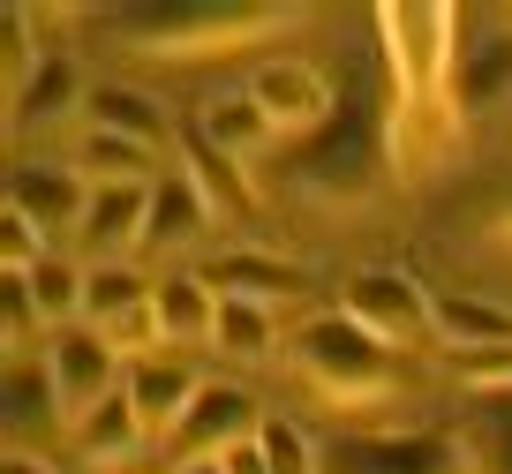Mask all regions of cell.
<instances>
[{
	"instance_id": "27",
	"label": "cell",
	"mask_w": 512,
	"mask_h": 474,
	"mask_svg": "<svg viewBox=\"0 0 512 474\" xmlns=\"http://www.w3.org/2000/svg\"><path fill=\"white\" fill-rule=\"evenodd\" d=\"M256 452H264V467H272V474H324V452H317V444H309L294 422H279V414H264Z\"/></svg>"
},
{
	"instance_id": "29",
	"label": "cell",
	"mask_w": 512,
	"mask_h": 474,
	"mask_svg": "<svg viewBox=\"0 0 512 474\" xmlns=\"http://www.w3.org/2000/svg\"><path fill=\"white\" fill-rule=\"evenodd\" d=\"M219 467H226V474H272V467H264V452H256V437H249V444H234Z\"/></svg>"
},
{
	"instance_id": "6",
	"label": "cell",
	"mask_w": 512,
	"mask_h": 474,
	"mask_svg": "<svg viewBox=\"0 0 512 474\" xmlns=\"http://www.w3.org/2000/svg\"><path fill=\"white\" fill-rule=\"evenodd\" d=\"M83 324L106 332L113 347H151L159 339V279L128 264H91L83 279Z\"/></svg>"
},
{
	"instance_id": "16",
	"label": "cell",
	"mask_w": 512,
	"mask_h": 474,
	"mask_svg": "<svg viewBox=\"0 0 512 474\" xmlns=\"http://www.w3.org/2000/svg\"><path fill=\"white\" fill-rule=\"evenodd\" d=\"M121 392H128V407L144 414V429H151V437H174V429H181V414L196 407V392H204V384H196L181 362L136 354V362H128V377H121Z\"/></svg>"
},
{
	"instance_id": "11",
	"label": "cell",
	"mask_w": 512,
	"mask_h": 474,
	"mask_svg": "<svg viewBox=\"0 0 512 474\" xmlns=\"http://www.w3.org/2000/svg\"><path fill=\"white\" fill-rule=\"evenodd\" d=\"M256 429H264V407H256L241 384H204L166 444H174V459H226L234 444H249Z\"/></svg>"
},
{
	"instance_id": "8",
	"label": "cell",
	"mask_w": 512,
	"mask_h": 474,
	"mask_svg": "<svg viewBox=\"0 0 512 474\" xmlns=\"http://www.w3.org/2000/svg\"><path fill=\"white\" fill-rule=\"evenodd\" d=\"M8 211L31 219L38 234H76L83 211H91V181H83L76 158H31L8 174Z\"/></svg>"
},
{
	"instance_id": "15",
	"label": "cell",
	"mask_w": 512,
	"mask_h": 474,
	"mask_svg": "<svg viewBox=\"0 0 512 474\" xmlns=\"http://www.w3.org/2000/svg\"><path fill=\"white\" fill-rule=\"evenodd\" d=\"M91 128H106V136H128L144 143V151H166L174 143V113H166L159 91H144V83H91Z\"/></svg>"
},
{
	"instance_id": "2",
	"label": "cell",
	"mask_w": 512,
	"mask_h": 474,
	"mask_svg": "<svg viewBox=\"0 0 512 474\" xmlns=\"http://www.w3.org/2000/svg\"><path fill=\"white\" fill-rule=\"evenodd\" d=\"M384 31V61H392V113L384 128L407 121V113H452V8H377Z\"/></svg>"
},
{
	"instance_id": "30",
	"label": "cell",
	"mask_w": 512,
	"mask_h": 474,
	"mask_svg": "<svg viewBox=\"0 0 512 474\" xmlns=\"http://www.w3.org/2000/svg\"><path fill=\"white\" fill-rule=\"evenodd\" d=\"M0 474H53V459H38V452H23V444H16V452H8V467H0Z\"/></svg>"
},
{
	"instance_id": "17",
	"label": "cell",
	"mask_w": 512,
	"mask_h": 474,
	"mask_svg": "<svg viewBox=\"0 0 512 474\" xmlns=\"http://www.w3.org/2000/svg\"><path fill=\"white\" fill-rule=\"evenodd\" d=\"M174 166L204 189L211 219H249V211H256V189H249V174H241V158H226L204 128H189V136H181V158H174Z\"/></svg>"
},
{
	"instance_id": "31",
	"label": "cell",
	"mask_w": 512,
	"mask_h": 474,
	"mask_svg": "<svg viewBox=\"0 0 512 474\" xmlns=\"http://www.w3.org/2000/svg\"><path fill=\"white\" fill-rule=\"evenodd\" d=\"M166 474H226V467H219V459H174Z\"/></svg>"
},
{
	"instance_id": "21",
	"label": "cell",
	"mask_w": 512,
	"mask_h": 474,
	"mask_svg": "<svg viewBox=\"0 0 512 474\" xmlns=\"http://www.w3.org/2000/svg\"><path fill=\"white\" fill-rule=\"evenodd\" d=\"M196 128H204V136L219 143L226 158H241V166H249V158H264V151H272V136H279L272 113L256 106L249 91H219V98H204V121H196Z\"/></svg>"
},
{
	"instance_id": "7",
	"label": "cell",
	"mask_w": 512,
	"mask_h": 474,
	"mask_svg": "<svg viewBox=\"0 0 512 474\" xmlns=\"http://www.w3.org/2000/svg\"><path fill=\"white\" fill-rule=\"evenodd\" d=\"M467 444L437 437V429H407V437H339L324 452V474H460Z\"/></svg>"
},
{
	"instance_id": "5",
	"label": "cell",
	"mask_w": 512,
	"mask_h": 474,
	"mask_svg": "<svg viewBox=\"0 0 512 474\" xmlns=\"http://www.w3.org/2000/svg\"><path fill=\"white\" fill-rule=\"evenodd\" d=\"M347 316L362 324V332H377L384 347H430L437 339V309L430 294H422L407 271H354L347 279Z\"/></svg>"
},
{
	"instance_id": "10",
	"label": "cell",
	"mask_w": 512,
	"mask_h": 474,
	"mask_svg": "<svg viewBox=\"0 0 512 474\" xmlns=\"http://www.w3.org/2000/svg\"><path fill=\"white\" fill-rule=\"evenodd\" d=\"M294 181L317 196H362L377 181V121H362V113H339V128L324 121V143L302 151Z\"/></svg>"
},
{
	"instance_id": "14",
	"label": "cell",
	"mask_w": 512,
	"mask_h": 474,
	"mask_svg": "<svg viewBox=\"0 0 512 474\" xmlns=\"http://www.w3.org/2000/svg\"><path fill=\"white\" fill-rule=\"evenodd\" d=\"M159 189V181H151ZM151 189H91L76 241L91 249V264H128V249L151 234Z\"/></svg>"
},
{
	"instance_id": "20",
	"label": "cell",
	"mask_w": 512,
	"mask_h": 474,
	"mask_svg": "<svg viewBox=\"0 0 512 474\" xmlns=\"http://www.w3.org/2000/svg\"><path fill=\"white\" fill-rule=\"evenodd\" d=\"M437 309V347L445 354H482V347H512V309L475 294H430Z\"/></svg>"
},
{
	"instance_id": "24",
	"label": "cell",
	"mask_w": 512,
	"mask_h": 474,
	"mask_svg": "<svg viewBox=\"0 0 512 474\" xmlns=\"http://www.w3.org/2000/svg\"><path fill=\"white\" fill-rule=\"evenodd\" d=\"M76 166L91 174V189H151L159 151H144V143H128V136L91 128V136H83V151H76Z\"/></svg>"
},
{
	"instance_id": "28",
	"label": "cell",
	"mask_w": 512,
	"mask_h": 474,
	"mask_svg": "<svg viewBox=\"0 0 512 474\" xmlns=\"http://www.w3.org/2000/svg\"><path fill=\"white\" fill-rule=\"evenodd\" d=\"M445 369L467 392H512V347H482V354H445Z\"/></svg>"
},
{
	"instance_id": "1",
	"label": "cell",
	"mask_w": 512,
	"mask_h": 474,
	"mask_svg": "<svg viewBox=\"0 0 512 474\" xmlns=\"http://www.w3.org/2000/svg\"><path fill=\"white\" fill-rule=\"evenodd\" d=\"M294 8H256V0H174V8H113L106 31L121 38L128 53H211V46H241L256 31H287Z\"/></svg>"
},
{
	"instance_id": "4",
	"label": "cell",
	"mask_w": 512,
	"mask_h": 474,
	"mask_svg": "<svg viewBox=\"0 0 512 474\" xmlns=\"http://www.w3.org/2000/svg\"><path fill=\"white\" fill-rule=\"evenodd\" d=\"M121 347H113L106 332H91V324H68V332L46 339V384H53V414H61L68 429L83 422V414H98L113 392H121Z\"/></svg>"
},
{
	"instance_id": "23",
	"label": "cell",
	"mask_w": 512,
	"mask_h": 474,
	"mask_svg": "<svg viewBox=\"0 0 512 474\" xmlns=\"http://www.w3.org/2000/svg\"><path fill=\"white\" fill-rule=\"evenodd\" d=\"M76 106H91V91H83V76H76V61H38V76L16 91V128H53V121H68Z\"/></svg>"
},
{
	"instance_id": "25",
	"label": "cell",
	"mask_w": 512,
	"mask_h": 474,
	"mask_svg": "<svg viewBox=\"0 0 512 474\" xmlns=\"http://www.w3.org/2000/svg\"><path fill=\"white\" fill-rule=\"evenodd\" d=\"M83 279H91V264H68V256H46V264L31 271V301H38V316H46V324H83Z\"/></svg>"
},
{
	"instance_id": "13",
	"label": "cell",
	"mask_w": 512,
	"mask_h": 474,
	"mask_svg": "<svg viewBox=\"0 0 512 474\" xmlns=\"http://www.w3.org/2000/svg\"><path fill=\"white\" fill-rule=\"evenodd\" d=\"M249 98L272 113L279 136H287V128H324L332 121V83H324L309 61H264L249 76Z\"/></svg>"
},
{
	"instance_id": "22",
	"label": "cell",
	"mask_w": 512,
	"mask_h": 474,
	"mask_svg": "<svg viewBox=\"0 0 512 474\" xmlns=\"http://www.w3.org/2000/svg\"><path fill=\"white\" fill-rule=\"evenodd\" d=\"M211 332H219V294H211L196 271L159 279V339L166 347H204Z\"/></svg>"
},
{
	"instance_id": "19",
	"label": "cell",
	"mask_w": 512,
	"mask_h": 474,
	"mask_svg": "<svg viewBox=\"0 0 512 474\" xmlns=\"http://www.w3.org/2000/svg\"><path fill=\"white\" fill-rule=\"evenodd\" d=\"M211 234V204H204V189H196V181L189 174H181V166H174V174H159V189H151V249H196V241H204Z\"/></svg>"
},
{
	"instance_id": "26",
	"label": "cell",
	"mask_w": 512,
	"mask_h": 474,
	"mask_svg": "<svg viewBox=\"0 0 512 474\" xmlns=\"http://www.w3.org/2000/svg\"><path fill=\"white\" fill-rule=\"evenodd\" d=\"M211 339H219V354H234V362H264L279 324H272V309H256V301H219V332Z\"/></svg>"
},
{
	"instance_id": "9",
	"label": "cell",
	"mask_w": 512,
	"mask_h": 474,
	"mask_svg": "<svg viewBox=\"0 0 512 474\" xmlns=\"http://www.w3.org/2000/svg\"><path fill=\"white\" fill-rule=\"evenodd\" d=\"M196 279L219 301H256V309H294V301L309 294V271L287 264V256H272V249H219V256L196 264Z\"/></svg>"
},
{
	"instance_id": "3",
	"label": "cell",
	"mask_w": 512,
	"mask_h": 474,
	"mask_svg": "<svg viewBox=\"0 0 512 474\" xmlns=\"http://www.w3.org/2000/svg\"><path fill=\"white\" fill-rule=\"evenodd\" d=\"M287 354H294V369H302L317 392H332V399H384L392 384H400V354L384 347L377 332H362L347 309L309 316Z\"/></svg>"
},
{
	"instance_id": "12",
	"label": "cell",
	"mask_w": 512,
	"mask_h": 474,
	"mask_svg": "<svg viewBox=\"0 0 512 474\" xmlns=\"http://www.w3.org/2000/svg\"><path fill=\"white\" fill-rule=\"evenodd\" d=\"M445 106L452 121H490L497 106H512V31H482L475 46H460Z\"/></svg>"
},
{
	"instance_id": "18",
	"label": "cell",
	"mask_w": 512,
	"mask_h": 474,
	"mask_svg": "<svg viewBox=\"0 0 512 474\" xmlns=\"http://www.w3.org/2000/svg\"><path fill=\"white\" fill-rule=\"evenodd\" d=\"M151 444V429H144V414L128 407V392H113L98 414H83L76 422V452L91 459V474H128V459Z\"/></svg>"
}]
</instances>
